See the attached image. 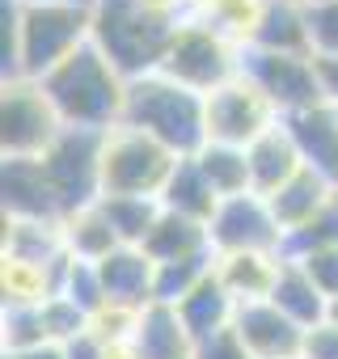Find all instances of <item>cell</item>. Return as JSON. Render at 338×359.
I'll return each mask as SVG.
<instances>
[{"label":"cell","mask_w":338,"mask_h":359,"mask_svg":"<svg viewBox=\"0 0 338 359\" xmlns=\"http://www.w3.org/2000/svg\"><path fill=\"white\" fill-rule=\"evenodd\" d=\"M334 199H338V187L330 182V177H321V173H313V169H300L292 182L279 187L266 203H271V212H275L283 237H292V233L304 229L317 212H325ZM283 245H288V241H283Z\"/></svg>","instance_id":"e0dca14e"},{"label":"cell","mask_w":338,"mask_h":359,"mask_svg":"<svg viewBox=\"0 0 338 359\" xmlns=\"http://www.w3.org/2000/svg\"><path fill=\"white\" fill-rule=\"evenodd\" d=\"M317 64V81H321V93L330 106H338V55H313Z\"/></svg>","instance_id":"60d3db41"},{"label":"cell","mask_w":338,"mask_h":359,"mask_svg":"<svg viewBox=\"0 0 338 359\" xmlns=\"http://www.w3.org/2000/svg\"><path fill=\"white\" fill-rule=\"evenodd\" d=\"M325 321H330V325H338V296L330 300V313H325Z\"/></svg>","instance_id":"f6af8a7d"},{"label":"cell","mask_w":338,"mask_h":359,"mask_svg":"<svg viewBox=\"0 0 338 359\" xmlns=\"http://www.w3.org/2000/svg\"><path fill=\"white\" fill-rule=\"evenodd\" d=\"M161 72L169 81H178V85L195 89V93L212 97L220 85H229V81L241 76V47L229 43V39H220L216 30L182 18L174 43H169V51L161 60Z\"/></svg>","instance_id":"8992f818"},{"label":"cell","mask_w":338,"mask_h":359,"mask_svg":"<svg viewBox=\"0 0 338 359\" xmlns=\"http://www.w3.org/2000/svg\"><path fill=\"white\" fill-rule=\"evenodd\" d=\"M85 43H93V9H76V5L18 9V76L43 81L64 60H72Z\"/></svg>","instance_id":"277c9868"},{"label":"cell","mask_w":338,"mask_h":359,"mask_svg":"<svg viewBox=\"0 0 338 359\" xmlns=\"http://www.w3.org/2000/svg\"><path fill=\"white\" fill-rule=\"evenodd\" d=\"M68 254L64 224H43V220H5V262H26L51 271Z\"/></svg>","instance_id":"603a6c76"},{"label":"cell","mask_w":338,"mask_h":359,"mask_svg":"<svg viewBox=\"0 0 338 359\" xmlns=\"http://www.w3.org/2000/svg\"><path fill=\"white\" fill-rule=\"evenodd\" d=\"M0 292H5V309L9 304H47L55 296V266H26V262H5L0 271Z\"/></svg>","instance_id":"4dcf8cb0"},{"label":"cell","mask_w":338,"mask_h":359,"mask_svg":"<svg viewBox=\"0 0 338 359\" xmlns=\"http://www.w3.org/2000/svg\"><path fill=\"white\" fill-rule=\"evenodd\" d=\"M309 5H317V0H309Z\"/></svg>","instance_id":"bcb514c9"},{"label":"cell","mask_w":338,"mask_h":359,"mask_svg":"<svg viewBox=\"0 0 338 359\" xmlns=\"http://www.w3.org/2000/svg\"><path fill=\"white\" fill-rule=\"evenodd\" d=\"M283 127L304 161V169L330 177L338 187V106L330 102H317L309 110H296V114H283Z\"/></svg>","instance_id":"9a60e30c"},{"label":"cell","mask_w":338,"mask_h":359,"mask_svg":"<svg viewBox=\"0 0 338 359\" xmlns=\"http://www.w3.org/2000/svg\"><path fill=\"white\" fill-rule=\"evenodd\" d=\"M300 359H338V325L321 321V325L304 330V346H300Z\"/></svg>","instance_id":"f35d334b"},{"label":"cell","mask_w":338,"mask_h":359,"mask_svg":"<svg viewBox=\"0 0 338 359\" xmlns=\"http://www.w3.org/2000/svg\"><path fill=\"white\" fill-rule=\"evenodd\" d=\"M195 165L203 169V177L216 187L220 199H233V195L254 191V187H250V161H245V148H233V144H203V148L195 152Z\"/></svg>","instance_id":"83f0119b"},{"label":"cell","mask_w":338,"mask_h":359,"mask_svg":"<svg viewBox=\"0 0 338 359\" xmlns=\"http://www.w3.org/2000/svg\"><path fill=\"white\" fill-rule=\"evenodd\" d=\"M64 135V118L43 81H5L0 93V148L5 156H43Z\"/></svg>","instance_id":"ba28073f"},{"label":"cell","mask_w":338,"mask_h":359,"mask_svg":"<svg viewBox=\"0 0 338 359\" xmlns=\"http://www.w3.org/2000/svg\"><path fill=\"white\" fill-rule=\"evenodd\" d=\"M279 266H283V254H216V279L229 287L237 304L271 300Z\"/></svg>","instance_id":"44dd1931"},{"label":"cell","mask_w":338,"mask_h":359,"mask_svg":"<svg viewBox=\"0 0 338 359\" xmlns=\"http://www.w3.org/2000/svg\"><path fill=\"white\" fill-rule=\"evenodd\" d=\"M64 241H68V254H72V258H81V262H106V258L123 245V241H119V233L110 229V220H106L102 203L72 212V216L64 220Z\"/></svg>","instance_id":"4316f807"},{"label":"cell","mask_w":338,"mask_h":359,"mask_svg":"<svg viewBox=\"0 0 338 359\" xmlns=\"http://www.w3.org/2000/svg\"><path fill=\"white\" fill-rule=\"evenodd\" d=\"M43 89L55 102L64 127L114 131L123 123V110H127V76L93 43H85L55 72H47L43 76Z\"/></svg>","instance_id":"6da1fadb"},{"label":"cell","mask_w":338,"mask_h":359,"mask_svg":"<svg viewBox=\"0 0 338 359\" xmlns=\"http://www.w3.org/2000/svg\"><path fill=\"white\" fill-rule=\"evenodd\" d=\"M279 123V110L245 81H229L208 97V144H233V148H250L262 131H271Z\"/></svg>","instance_id":"8fae6325"},{"label":"cell","mask_w":338,"mask_h":359,"mask_svg":"<svg viewBox=\"0 0 338 359\" xmlns=\"http://www.w3.org/2000/svg\"><path fill=\"white\" fill-rule=\"evenodd\" d=\"M102 287H106V309H131L144 313L156 304V262L140 245H119L106 262H97Z\"/></svg>","instance_id":"5bb4252c"},{"label":"cell","mask_w":338,"mask_h":359,"mask_svg":"<svg viewBox=\"0 0 338 359\" xmlns=\"http://www.w3.org/2000/svg\"><path fill=\"white\" fill-rule=\"evenodd\" d=\"M140 250L161 266V262H178V258H195V254L212 250V237H208V224H199V220L161 212V220L152 224V233L144 237Z\"/></svg>","instance_id":"484cf974"},{"label":"cell","mask_w":338,"mask_h":359,"mask_svg":"<svg viewBox=\"0 0 338 359\" xmlns=\"http://www.w3.org/2000/svg\"><path fill=\"white\" fill-rule=\"evenodd\" d=\"M0 191H5V220L64 224V208H60V199L47 182V169H43L39 156H5Z\"/></svg>","instance_id":"7c38bea8"},{"label":"cell","mask_w":338,"mask_h":359,"mask_svg":"<svg viewBox=\"0 0 338 359\" xmlns=\"http://www.w3.org/2000/svg\"><path fill=\"white\" fill-rule=\"evenodd\" d=\"M119 127L152 135L174 156H195L208 144V97L169 81L165 72H148L127 81V110Z\"/></svg>","instance_id":"7a4b0ae2"},{"label":"cell","mask_w":338,"mask_h":359,"mask_svg":"<svg viewBox=\"0 0 338 359\" xmlns=\"http://www.w3.org/2000/svg\"><path fill=\"white\" fill-rule=\"evenodd\" d=\"M233 330L250 346L254 359H300L304 330L288 313H279L271 300H245V304H237Z\"/></svg>","instance_id":"4fadbf2b"},{"label":"cell","mask_w":338,"mask_h":359,"mask_svg":"<svg viewBox=\"0 0 338 359\" xmlns=\"http://www.w3.org/2000/svg\"><path fill=\"white\" fill-rule=\"evenodd\" d=\"M182 18L148 9L140 0H97L93 5V47L127 76L140 81L161 72V60L174 43Z\"/></svg>","instance_id":"3957f363"},{"label":"cell","mask_w":338,"mask_h":359,"mask_svg":"<svg viewBox=\"0 0 338 359\" xmlns=\"http://www.w3.org/2000/svg\"><path fill=\"white\" fill-rule=\"evenodd\" d=\"M131 346H135V359H195V338L182 325L178 309L169 304H148L140 313Z\"/></svg>","instance_id":"ac0fdd59"},{"label":"cell","mask_w":338,"mask_h":359,"mask_svg":"<svg viewBox=\"0 0 338 359\" xmlns=\"http://www.w3.org/2000/svg\"><path fill=\"white\" fill-rule=\"evenodd\" d=\"M64 351H68V359H110V342H106L97 330H85V334L72 338Z\"/></svg>","instance_id":"ab89813d"},{"label":"cell","mask_w":338,"mask_h":359,"mask_svg":"<svg viewBox=\"0 0 338 359\" xmlns=\"http://www.w3.org/2000/svg\"><path fill=\"white\" fill-rule=\"evenodd\" d=\"M161 208L174 212V216H187V220H199V224H212V216L220 208V195L203 177V169L195 165V156H182L178 169L169 173V182L161 191Z\"/></svg>","instance_id":"7402d4cb"},{"label":"cell","mask_w":338,"mask_h":359,"mask_svg":"<svg viewBox=\"0 0 338 359\" xmlns=\"http://www.w3.org/2000/svg\"><path fill=\"white\" fill-rule=\"evenodd\" d=\"M22 5H76V9H93L97 0H22Z\"/></svg>","instance_id":"ee69618b"},{"label":"cell","mask_w":338,"mask_h":359,"mask_svg":"<svg viewBox=\"0 0 338 359\" xmlns=\"http://www.w3.org/2000/svg\"><path fill=\"white\" fill-rule=\"evenodd\" d=\"M195 359H254V355H250V346L237 338V330L229 325V330H220V334L195 342Z\"/></svg>","instance_id":"74e56055"},{"label":"cell","mask_w":338,"mask_h":359,"mask_svg":"<svg viewBox=\"0 0 338 359\" xmlns=\"http://www.w3.org/2000/svg\"><path fill=\"white\" fill-rule=\"evenodd\" d=\"M338 245V199L317 212L304 229H296L283 245V258H304V254H317V250H334Z\"/></svg>","instance_id":"836d02e7"},{"label":"cell","mask_w":338,"mask_h":359,"mask_svg":"<svg viewBox=\"0 0 338 359\" xmlns=\"http://www.w3.org/2000/svg\"><path fill=\"white\" fill-rule=\"evenodd\" d=\"M245 161H250V187H254V195H262V199H271L279 187H288L292 177L304 169V161H300V152H296L288 127H283V118H279L271 131H262V135L245 148Z\"/></svg>","instance_id":"2e32d148"},{"label":"cell","mask_w":338,"mask_h":359,"mask_svg":"<svg viewBox=\"0 0 338 359\" xmlns=\"http://www.w3.org/2000/svg\"><path fill=\"white\" fill-rule=\"evenodd\" d=\"M182 156H174L165 144H156L152 135L135 131V127H114L106 131V148H102V199H161L169 173L178 169Z\"/></svg>","instance_id":"5b68a950"},{"label":"cell","mask_w":338,"mask_h":359,"mask_svg":"<svg viewBox=\"0 0 338 359\" xmlns=\"http://www.w3.org/2000/svg\"><path fill=\"white\" fill-rule=\"evenodd\" d=\"M216 254H283V229L271 212V203L254 191L220 199L212 224H208Z\"/></svg>","instance_id":"30bf717a"},{"label":"cell","mask_w":338,"mask_h":359,"mask_svg":"<svg viewBox=\"0 0 338 359\" xmlns=\"http://www.w3.org/2000/svg\"><path fill=\"white\" fill-rule=\"evenodd\" d=\"M110 229L119 233L123 245H144V237L152 233V224L161 220V199H131V195H119V199H97Z\"/></svg>","instance_id":"f546056e"},{"label":"cell","mask_w":338,"mask_h":359,"mask_svg":"<svg viewBox=\"0 0 338 359\" xmlns=\"http://www.w3.org/2000/svg\"><path fill=\"white\" fill-rule=\"evenodd\" d=\"M43 342H51L43 325V304H9L0 313V346H5V355L30 351Z\"/></svg>","instance_id":"1f68e13d"},{"label":"cell","mask_w":338,"mask_h":359,"mask_svg":"<svg viewBox=\"0 0 338 359\" xmlns=\"http://www.w3.org/2000/svg\"><path fill=\"white\" fill-rule=\"evenodd\" d=\"M5 359H68V351H64L60 342H43V346L18 351V355H5Z\"/></svg>","instance_id":"b9f144b4"},{"label":"cell","mask_w":338,"mask_h":359,"mask_svg":"<svg viewBox=\"0 0 338 359\" xmlns=\"http://www.w3.org/2000/svg\"><path fill=\"white\" fill-rule=\"evenodd\" d=\"M309 275H313V283L334 300L338 296V245L334 250H317V254H304V258H296Z\"/></svg>","instance_id":"8d00e7d4"},{"label":"cell","mask_w":338,"mask_h":359,"mask_svg":"<svg viewBox=\"0 0 338 359\" xmlns=\"http://www.w3.org/2000/svg\"><path fill=\"white\" fill-rule=\"evenodd\" d=\"M250 47L279 51V55H313L309 5H304V0H266Z\"/></svg>","instance_id":"d6986e66"},{"label":"cell","mask_w":338,"mask_h":359,"mask_svg":"<svg viewBox=\"0 0 338 359\" xmlns=\"http://www.w3.org/2000/svg\"><path fill=\"white\" fill-rule=\"evenodd\" d=\"M43 325H47V338H51V342L68 346L72 338H81L85 330H93V317H89L81 304H72L68 296H51V300L43 304Z\"/></svg>","instance_id":"e575fe53"},{"label":"cell","mask_w":338,"mask_h":359,"mask_svg":"<svg viewBox=\"0 0 338 359\" xmlns=\"http://www.w3.org/2000/svg\"><path fill=\"white\" fill-rule=\"evenodd\" d=\"M60 296H68L72 304H81L89 317H97L106 309V287H102V271L97 262H81V258H68V271L60 279Z\"/></svg>","instance_id":"d6a6232c"},{"label":"cell","mask_w":338,"mask_h":359,"mask_svg":"<svg viewBox=\"0 0 338 359\" xmlns=\"http://www.w3.org/2000/svg\"><path fill=\"white\" fill-rule=\"evenodd\" d=\"M102 148H106V131L64 127V135L39 156L47 169V182L64 208V220L102 199Z\"/></svg>","instance_id":"52a82bcc"},{"label":"cell","mask_w":338,"mask_h":359,"mask_svg":"<svg viewBox=\"0 0 338 359\" xmlns=\"http://www.w3.org/2000/svg\"><path fill=\"white\" fill-rule=\"evenodd\" d=\"M262 9H266V0H191L182 18L216 30L220 39H229L237 47H250Z\"/></svg>","instance_id":"cb8c5ba5"},{"label":"cell","mask_w":338,"mask_h":359,"mask_svg":"<svg viewBox=\"0 0 338 359\" xmlns=\"http://www.w3.org/2000/svg\"><path fill=\"white\" fill-rule=\"evenodd\" d=\"M140 5H148V9H161V13H187V5H191V0H140Z\"/></svg>","instance_id":"7bdbcfd3"},{"label":"cell","mask_w":338,"mask_h":359,"mask_svg":"<svg viewBox=\"0 0 338 359\" xmlns=\"http://www.w3.org/2000/svg\"><path fill=\"white\" fill-rule=\"evenodd\" d=\"M271 304H275L279 313H288L300 330L321 325L325 313H330V296L313 283V275H309L296 258H283L279 279H275V287H271Z\"/></svg>","instance_id":"ffe728a7"},{"label":"cell","mask_w":338,"mask_h":359,"mask_svg":"<svg viewBox=\"0 0 338 359\" xmlns=\"http://www.w3.org/2000/svg\"><path fill=\"white\" fill-rule=\"evenodd\" d=\"M309 34H313V55H338V0L309 5Z\"/></svg>","instance_id":"d590c367"},{"label":"cell","mask_w":338,"mask_h":359,"mask_svg":"<svg viewBox=\"0 0 338 359\" xmlns=\"http://www.w3.org/2000/svg\"><path fill=\"white\" fill-rule=\"evenodd\" d=\"M174 309H178V317H182V325L191 330L195 342H203V338L229 330L233 317H237V300L229 296V287H224L216 275H208V279H203L182 304H174Z\"/></svg>","instance_id":"d4e9b609"},{"label":"cell","mask_w":338,"mask_h":359,"mask_svg":"<svg viewBox=\"0 0 338 359\" xmlns=\"http://www.w3.org/2000/svg\"><path fill=\"white\" fill-rule=\"evenodd\" d=\"M241 76L279 110V118L325 102L313 55H279L262 47H241Z\"/></svg>","instance_id":"9c48e42d"},{"label":"cell","mask_w":338,"mask_h":359,"mask_svg":"<svg viewBox=\"0 0 338 359\" xmlns=\"http://www.w3.org/2000/svg\"><path fill=\"white\" fill-rule=\"evenodd\" d=\"M208 275H216V250H203L195 258H178V262H161L156 266V304H182Z\"/></svg>","instance_id":"f1b7e54d"}]
</instances>
